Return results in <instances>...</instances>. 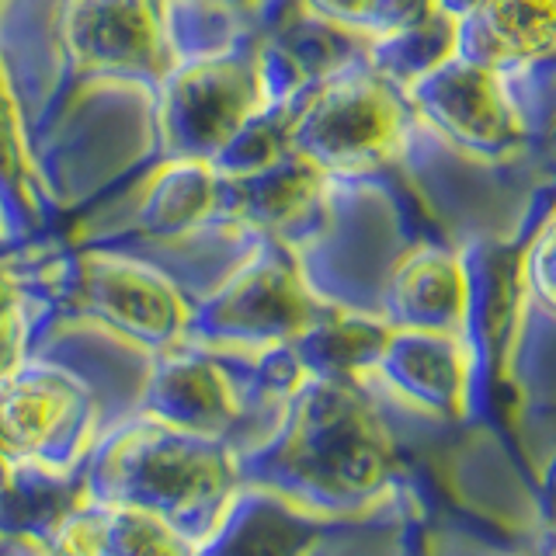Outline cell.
I'll return each instance as SVG.
<instances>
[{
	"label": "cell",
	"mask_w": 556,
	"mask_h": 556,
	"mask_svg": "<svg viewBox=\"0 0 556 556\" xmlns=\"http://www.w3.org/2000/svg\"><path fill=\"white\" fill-rule=\"evenodd\" d=\"M118 243L143 251L174 275L191 300L185 341L205 348H286L327 303L300 254L240 223H205L170 240Z\"/></svg>",
	"instance_id": "cell-1"
},
{
	"label": "cell",
	"mask_w": 556,
	"mask_h": 556,
	"mask_svg": "<svg viewBox=\"0 0 556 556\" xmlns=\"http://www.w3.org/2000/svg\"><path fill=\"white\" fill-rule=\"evenodd\" d=\"M174 63L170 0H56L52 77L35 118L42 167L77 109L109 91H132L150 104Z\"/></svg>",
	"instance_id": "cell-2"
},
{
	"label": "cell",
	"mask_w": 556,
	"mask_h": 556,
	"mask_svg": "<svg viewBox=\"0 0 556 556\" xmlns=\"http://www.w3.org/2000/svg\"><path fill=\"white\" fill-rule=\"evenodd\" d=\"M240 463L233 442L136 410L104 442L98 439L94 491H115L109 501L139 504L174 521L208 504L233 508Z\"/></svg>",
	"instance_id": "cell-3"
},
{
	"label": "cell",
	"mask_w": 556,
	"mask_h": 556,
	"mask_svg": "<svg viewBox=\"0 0 556 556\" xmlns=\"http://www.w3.org/2000/svg\"><path fill=\"white\" fill-rule=\"evenodd\" d=\"M191 300L153 257L118 240L74 243L66 254L56 327L91 324L129 352L153 358L181 344Z\"/></svg>",
	"instance_id": "cell-4"
},
{
	"label": "cell",
	"mask_w": 556,
	"mask_h": 556,
	"mask_svg": "<svg viewBox=\"0 0 556 556\" xmlns=\"http://www.w3.org/2000/svg\"><path fill=\"white\" fill-rule=\"evenodd\" d=\"M414 129L404 91L362 56L303 94L289 143L334 178L379 181L407 156Z\"/></svg>",
	"instance_id": "cell-5"
},
{
	"label": "cell",
	"mask_w": 556,
	"mask_h": 556,
	"mask_svg": "<svg viewBox=\"0 0 556 556\" xmlns=\"http://www.w3.org/2000/svg\"><path fill=\"white\" fill-rule=\"evenodd\" d=\"M271 91L257 35L174 63L150 101V156L156 161H208L268 109Z\"/></svg>",
	"instance_id": "cell-6"
},
{
	"label": "cell",
	"mask_w": 556,
	"mask_h": 556,
	"mask_svg": "<svg viewBox=\"0 0 556 556\" xmlns=\"http://www.w3.org/2000/svg\"><path fill=\"white\" fill-rule=\"evenodd\" d=\"M265 445L275 448L289 477L324 491H372L393 456V439L365 382L330 376L300 382Z\"/></svg>",
	"instance_id": "cell-7"
},
{
	"label": "cell",
	"mask_w": 556,
	"mask_h": 556,
	"mask_svg": "<svg viewBox=\"0 0 556 556\" xmlns=\"http://www.w3.org/2000/svg\"><path fill=\"white\" fill-rule=\"evenodd\" d=\"M101 404L91 379L42 348L0 379V445L39 473H63L98 445Z\"/></svg>",
	"instance_id": "cell-8"
},
{
	"label": "cell",
	"mask_w": 556,
	"mask_h": 556,
	"mask_svg": "<svg viewBox=\"0 0 556 556\" xmlns=\"http://www.w3.org/2000/svg\"><path fill=\"white\" fill-rule=\"evenodd\" d=\"M417 129L477 164H511L529 150V118L508 74L452 56L404 87Z\"/></svg>",
	"instance_id": "cell-9"
},
{
	"label": "cell",
	"mask_w": 556,
	"mask_h": 556,
	"mask_svg": "<svg viewBox=\"0 0 556 556\" xmlns=\"http://www.w3.org/2000/svg\"><path fill=\"white\" fill-rule=\"evenodd\" d=\"M352 185L317 167L292 147L248 174H219L213 223H240L282 240L303 261L334 233L338 199Z\"/></svg>",
	"instance_id": "cell-10"
},
{
	"label": "cell",
	"mask_w": 556,
	"mask_h": 556,
	"mask_svg": "<svg viewBox=\"0 0 556 556\" xmlns=\"http://www.w3.org/2000/svg\"><path fill=\"white\" fill-rule=\"evenodd\" d=\"M365 382H376L414 414L459 421L473 396V344L466 334L445 330L390 327V338Z\"/></svg>",
	"instance_id": "cell-11"
},
{
	"label": "cell",
	"mask_w": 556,
	"mask_h": 556,
	"mask_svg": "<svg viewBox=\"0 0 556 556\" xmlns=\"http://www.w3.org/2000/svg\"><path fill=\"white\" fill-rule=\"evenodd\" d=\"M473 306V265L442 240H414L379 292V317L390 327L466 334Z\"/></svg>",
	"instance_id": "cell-12"
},
{
	"label": "cell",
	"mask_w": 556,
	"mask_h": 556,
	"mask_svg": "<svg viewBox=\"0 0 556 556\" xmlns=\"http://www.w3.org/2000/svg\"><path fill=\"white\" fill-rule=\"evenodd\" d=\"M66 254L70 248L46 240L0 251V379L49 338V327H56Z\"/></svg>",
	"instance_id": "cell-13"
},
{
	"label": "cell",
	"mask_w": 556,
	"mask_h": 556,
	"mask_svg": "<svg viewBox=\"0 0 556 556\" xmlns=\"http://www.w3.org/2000/svg\"><path fill=\"white\" fill-rule=\"evenodd\" d=\"M202 539L126 501H84L56 526L60 556H199Z\"/></svg>",
	"instance_id": "cell-14"
},
{
	"label": "cell",
	"mask_w": 556,
	"mask_h": 556,
	"mask_svg": "<svg viewBox=\"0 0 556 556\" xmlns=\"http://www.w3.org/2000/svg\"><path fill=\"white\" fill-rule=\"evenodd\" d=\"M219 170L208 161H156L126 223L91 240H170L213 223Z\"/></svg>",
	"instance_id": "cell-15"
},
{
	"label": "cell",
	"mask_w": 556,
	"mask_h": 556,
	"mask_svg": "<svg viewBox=\"0 0 556 556\" xmlns=\"http://www.w3.org/2000/svg\"><path fill=\"white\" fill-rule=\"evenodd\" d=\"M456 56L518 74L556 56V0H491L456 22Z\"/></svg>",
	"instance_id": "cell-16"
},
{
	"label": "cell",
	"mask_w": 556,
	"mask_h": 556,
	"mask_svg": "<svg viewBox=\"0 0 556 556\" xmlns=\"http://www.w3.org/2000/svg\"><path fill=\"white\" fill-rule=\"evenodd\" d=\"M286 0H170V31L178 60L251 39Z\"/></svg>",
	"instance_id": "cell-17"
},
{
	"label": "cell",
	"mask_w": 556,
	"mask_h": 556,
	"mask_svg": "<svg viewBox=\"0 0 556 556\" xmlns=\"http://www.w3.org/2000/svg\"><path fill=\"white\" fill-rule=\"evenodd\" d=\"M452 56H456V22L445 17L442 11L428 14L425 22H417V25L369 39V49H365V63H369L382 80L400 87V91L410 87L414 80H421L425 74H431L434 66H442Z\"/></svg>",
	"instance_id": "cell-18"
},
{
	"label": "cell",
	"mask_w": 556,
	"mask_h": 556,
	"mask_svg": "<svg viewBox=\"0 0 556 556\" xmlns=\"http://www.w3.org/2000/svg\"><path fill=\"white\" fill-rule=\"evenodd\" d=\"M521 282H526L529 300L556 320V205L529 240L526 261H521Z\"/></svg>",
	"instance_id": "cell-19"
},
{
	"label": "cell",
	"mask_w": 556,
	"mask_h": 556,
	"mask_svg": "<svg viewBox=\"0 0 556 556\" xmlns=\"http://www.w3.org/2000/svg\"><path fill=\"white\" fill-rule=\"evenodd\" d=\"M300 4L313 14L327 17V22H338L344 28H355L365 35V25H369L376 0H300ZM365 39H369V35H365Z\"/></svg>",
	"instance_id": "cell-20"
},
{
	"label": "cell",
	"mask_w": 556,
	"mask_h": 556,
	"mask_svg": "<svg viewBox=\"0 0 556 556\" xmlns=\"http://www.w3.org/2000/svg\"><path fill=\"white\" fill-rule=\"evenodd\" d=\"M483 4H491V0H434V8H439L445 17H452V22H463V17L477 14Z\"/></svg>",
	"instance_id": "cell-21"
},
{
	"label": "cell",
	"mask_w": 556,
	"mask_h": 556,
	"mask_svg": "<svg viewBox=\"0 0 556 556\" xmlns=\"http://www.w3.org/2000/svg\"><path fill=\"white\" fill-rule=\"evenodd\" d=\"M17 473H22V463H17L11 452L0 445V494L11 491V486L17 483Z\"/></svg>",
	"instance_id": "cell-22"
},
{
	"label": "cell",
	"mask_w": 556,
	"mask_h": 556,
	"mask_svg": "<svg viewBox=\"0 0 556 556\" xmlns=\"http://www.w3.org/2000/svg\"><path fill=\"white\" fill-rule=\"evenodd\" d=\"M17 240L14 237V230H11V223H8V216H4V208H0V251H8V248H17Z\"/></svg>",
	"instance_id": "cell-23"
}]
</instances>
